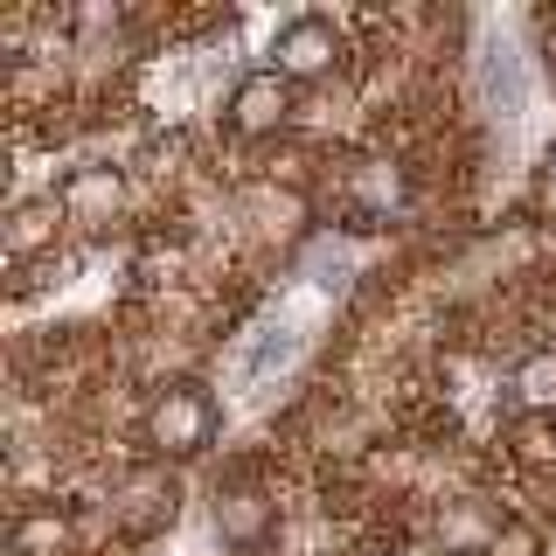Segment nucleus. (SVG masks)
I'll use <instances>...</instances> for the list:
<instances>
[{"label":"nucleus","instance_id":"1","mask_svg":"<svg viewBox=\"0 0 556 556\" xmlns=\"http://www.w3.org/2000/svg\"><path fill=\"white\" fill-rule=\"evenodd\" d=\"M132 439H139V459L153 466H195L216 452L223 439V404L202 376H167L139 396V417H132Z\"/></svg>","mask_w":556,"mask_h":556},{"label":"nucleus","instance_id":"2","mask_svg":"<svg viewBox=\"0 0 556 556\" xmlns=\"http://www.w3.org/2000/svg\"><path fill=\"white\" fill-rule=\"evenodd\" d=\"M49 195H56L70 237H112V230H126V223H132L139 181H132L126 161H77L56 188H49Z\"/></svg>","mask_w":556,"mask_h":556},{"label":"nucleus","instance_id":"3","mask_svg":"<svg viewBox=\"0 0 556 556\" xmlns=\"http://www.w3.org/2000/svg\"><path fill=\"white\" fill-rule=\"evenodd\" d=\"M208 508H216V535L230 543L237 556H265L278 543V529H286V501H278V480H257L251 459H237L230 473L216 480V494H208Z\"/></svg>","mask_w":556,"mask_h":556},{"label":"nucleus","instance_id":"4","mask_svg":"<svg viewBox=\"0 0 556 556\" xmlns=\"http://www.w3.org/2000/svg\"><path fill=\"white\" fill-rule=\"evenodd\" d=\"M300 112H306V98L292 91L278 70H251V77H237L230 98H223V132H230L237 147H278V139L300 132Z\"/></svg>","mask_w":556,"mask_h":556},{"label":"nucleus","instance_id":"5","mask_svg":"<svg viewBox=\"0 0 556 556\" xmlns=\"http://www.w3.org/2000/svg\"><path fill=\"white\" fill-rule=\"evenodd\" d=\"M348 49L355 42H348V28L334 14H292V22L271 35V63L265 70H278L292 91H320V84L348 77Z\"/></svg>","mask_w":556,"mask_h":556},{"label":"nucleus","instance_id":"6","mask_svg":"<svg viewBox=\"0 0 556 556\" xmlns=\"http://www.w3.org/2000/svg\"><path fill=\"white\" fill-rule=\"evenodd\" d=\"M8 543H14V556H77L84 549V508H70L56 494H28L14 508Z\"/></svg>","mask_w":556,"mask_h":556},{"label":"nucleus","instance_id":"7","mask_svg":"<svg viewBox=\"0 0 556 556\" xmlns=\"http://www.w3.org/2000/svg\"><path fill=\"white\" fill-rule=\"evenodd\" d=\"M501 396H508L515 417H556V341L521 348L508 382H501Z\"/></svg>","mask_w":556,"mask_h":556}]
</instances>
